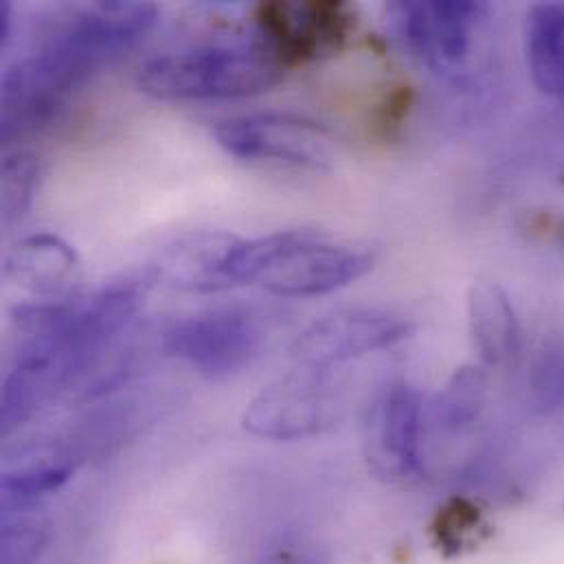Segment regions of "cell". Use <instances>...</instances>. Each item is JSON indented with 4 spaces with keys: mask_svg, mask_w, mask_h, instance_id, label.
Wrapping results in <instances>:
<instances>
[{
    "mask_svg": "<svg viewBox=\"0 0 564 564\" xmlns=\"http://www.w3.org/2000/svg\"><path fill=\"white\" fill-rule=\"evenodd\" d=\"M154 20L148 2H99L13 62L2 75V141L44 126L97 70L134 48Z\"/></svg>",
    "mask_w": 564,
    "mask_h": 564,
    "instance_id": "6da1fadb",
    "label": "cell"
},
{
    "mask_svg": "<svg viewBox=\"0 0 564 564\" xmlns=\"http://www.w3.org/2000/svg\"><path fill=\"white\" fill-rule=\"evenodd\" d=\"M376 256L356 245L336 242L321 231H278L258 240H238L227 260L229 285L258 283L278 296H318L360 280Z\"/></svg>",
    "mask_w": 564,
    "mask_h": 564,
    "instance_id": "7a4b0ae2",
    "label": "cell"
},
{
    "mask_svg": "<svg viewBox=\"0 0 564 564\" xmlns=\"http://www.w3.org/2000/svg\"><path fill=\"white\" fill-rule=\"evenodd\" d=\"M282 62L262 42L200 46L161 55L139 73V88L163 101L238 99L275 86Z\"/></svg>",
    "mask_w": 564,
    "mask_h": 564,
    "instance_id": "3957f363",
    "label": "cell"
},
{
    "mask_svg": "<svg viewBox=\"0 0 564 564\" xmlns=\"http://www.w3.org/2000/svg\"><path fill=\"white\" fill-rule=\"evenodd\" d=\"M426 402L406 384H389L369 409L365 424V462L369 473L391 486L413 488L426 479L424 459Z\"/></svg>",
    "mask_w": 564,
    "mask_h": 564,
    "instance_id": "277c9868",
    "label": "cell"
},
{
    "mask_svg": "<svg viewBox=\"0 0 564 564\" xmlns=\"http://www.w3.org/2000/svg\"><path fill=\"white\" fill-rule=\"evenodd\" d=\"M262 340V327L249 312L214 310L176 321L163 336V349L200 376L225 380L251 365Z\"/></svg>",
    "mask_w": 564,
    "mask_h": 564,
    "instance_id": "5b68a950",
    "label": "cell"
},
{
    "mask_svg": "<svg viewBox=\"0 0 564 564\" xmlns=\"http://www.w3.org/2000/svg\"><path fill=\"white\" fill-rule=\"evenodd\" d=\"M216 141L236 159L325 172L332 167L329 132L296 115H251L216 126Z\"/></svg>",
    "mask_w": 564,
    "mask_h": 564,
    "instance_id": "8992f818",
    "label": "cell"
},
{
    "mask_svg": "<svg viewBox=\"0 0 564 564\" xmlns=\"http://www.w3.org/2000/svg\"><path fill=\"white\" fill-rule=\"evenodd\" d=\"M413 332L404 316L380 307H343L307 325L290 347L299 367L327 371L334 365L387 349Z\"/></svg>",
    "mask_w": 564,
    "mask_h": 564,
    "instance_id": "52a82bcc",
    "label": "cell"
},
{
    "mask_svg": "<svg viewBox=\"0 0 564 564\" xmlns=\"http://www.w3.org/2000/svg\"><path fill=\"white\" fill-rule=\"evenodd\" d=\"M354 20L351 7L334 0H271L256 7L260 40L278 55L283 68L343 48L356 26Z\"/></svg>",
    "mask_w": 564,
    "mask_h": 564,
    "instance_id": "ba28073f",
    "label": "cell"
},
{
    "mask_svg": "<svg viewBox=\"0 0 564 564\" xmlns=\"http://www.w3.org/2000/svg\"><path fill=\"white\" fill-rule=\"evenodd\" d=\"M336 402L325 384V371L299 367L264 387L242 415V426L256 437L294 442L323 433L334 424Z\"/></svg>",
    "mask_w": 564,
    "mask_h": 564,
    "instance_id": "9c48e42d",
    "label": "cell"
},
{
    "mask_svg": "<svg viewBox=\"0 0 564 564\" xmlns=\"http://www.w3.org/2000/svg\"><path fill=\"white\" fill-rule=\"evenodd\" d=\"M486 11L488 4L468 0L389 4L404 44L435 70H453L466 62L475 26Z\"/></svg>",
    "mask_w": 564,
    "mask_h": 564,
    "instance_id": "30bf717a",
    "label": "cell"
},
{
    "mask_svg": "<svg viewBox=\"0 0 564 564\" xmlns=\"http://www.w3.org/2000/svg\"><path fill=\"white\" fill-rule=\"evenodd\" d=\"M468 325L475 347L486 365H508L521 354V321L501 283L492 280L473 283L468 292Z\"/></svg>",
    "mask_w": 564,
    "mask_h": 564,
    "instance_id": "8fae6325",
    "label": "cell"
},
{
    "mask_svg": "<svg viewBox=\"0 0 564 564\" xmlns=\"http://www.w3.org/2000/svg\"><path fill=\"white\" fill-rule=\"evenodd\" d=\"M7 280L35 294L55 296L79 278V260L73 247L53 234L29 236L4 260Z\"/></svg>",
    "mask_w": 564,
    "mask_h": 564,
    "instance_id": "7c38bea8",
    "label": "cell"
},
{
    "mask_svg": "<svg viewBox=\"0 0 564 564\" xmlns=\"http://www.w3.org/2000/svg\"><path fill=\"white\" fill-rule=\"evenodd\" d=\"M240 238L223 231H203L178 240L163 256L159 275L189 292H220L231 288L227 260Z\"/></svg>",
    "mask_w": 564,
    "mask_h": 564,
    "instance_id": "4fadbf2b",
    "label": "cell"
},
{
    "mask_svg": "<svg viewBox=\"0 0 564 564\" xmlns=\"http://www.w3.org/2000/svg\"><path fill=\"white\" fill-rule=\"evenodd\" d=\"M525 53L536 86L564 101V2L532 7L525 26Z\"/></svg>",
    "mask_w": 564,
    "mask_h": 564,
    "instance_id": "5bb4252c",
    "label": "cell"
},
{
    "mask_svg": "<svg viewBox=\"0 0 564 564\" xmlns=\"http://www.w3.org/2000/svg\"><path fill=\"white\" fill-rule=\"evenodd\" d=\"M488 398V378L481 367L466 365L453 373L437 398L426 404V426L442 435H462L470 431Z\"/></svg>",
    "mask_w": 564,
    "mask_h": 564,
    "instance_id": "9a60e30c",
    "label": "cell"
},
{
    "mask_svg": "<svg viewBox=\"0 0 564 564\" xmlns=\"http://www.w3.org/2000/svg\"><path fill=\"white\" fill-rule=\"evenodd\" d=\"M75 473V464L55 451L37 453L26 462L4 470L0 492L4 517L20 514L40 499L57 492Z\"/></svg>",
    "mask_w": 564,
    "mask_h": 564,
    "instance_id": "2e32d148",
    "label": "cell"
},
{
    "mask_svg": "<svg viewBox=\"0 0 564 564\" xmlns=\"http://www.w3.org/2000/svg\"><path fill=\"white\" fill-rule=\"evenodd\" d=\"M40 178V163L31 152H15L2 161V223L11 225L26 216L33 205Z\"/></svg>",
    "mask_w": 564,
    "mask_h": 564,
    "instance_id": "e0dca14e",
    "label": "cell"
},
{
    "mask_svg": "<svg viewBox=\"0 0 564 564\" xmlns=\"http://www.w3.org/2000/svg\"><path fill=\"white\" fill-rule=\"evenodd\" d=\"M48 543L44 523L31 519H4L0 564H33Z\"/></svg>",
    "mask_w": 564,
    "mask_h": 564,
    "instance_id": "ac0fdd59",
    "label": "cell"
},
{
    "mask_svg": "<svg viewBox=\"0 0 564 564\" xmlns=\"http://www.w3.org/2000/svg\"><path fill=\"white\" fill-rule=\"evenodd\" d=\"M415 104V88L411 84H393L382 95L373 110V134L382 141H395L402 134L404 123L409 121V115Z\"/></svg>",
    "mask_w": 564,
    "mask_h": 564,
    "instance_id": "d6986e66",
    "label": "cell"
},
{
    "mask_svg": "<svg viewBox=\"0 0 564 564\" xmlns=\"http://www.w3.org/2000/svg\"><path fill=\"white\" fill-rule=\"evenodd\" d=\"M541 373V384L539 391L545 398H552L554 402H564V360H545L539 369Z\"/></svg>",
    "mask_w": 564,
    "mask_h": 564,
    "instance_id": "ffe728a7",
    "label": "cell"
},
{
    "mask_svg": "<svg viewBox=\"0 0 564 564\" xmlns=\"http://www.w3.org/2000/svg\"><path fill=\"white\" fill-rule=\"evenodd\" d=\"M9 33H11V4L2 2V7H0V40H2V44L9 42Z\"/></svg>",
    "mask_w": 564,
    "mask_h": 564,
    "instance_id": "44dd1931",
    "label": "cell"
}]
</instances>
